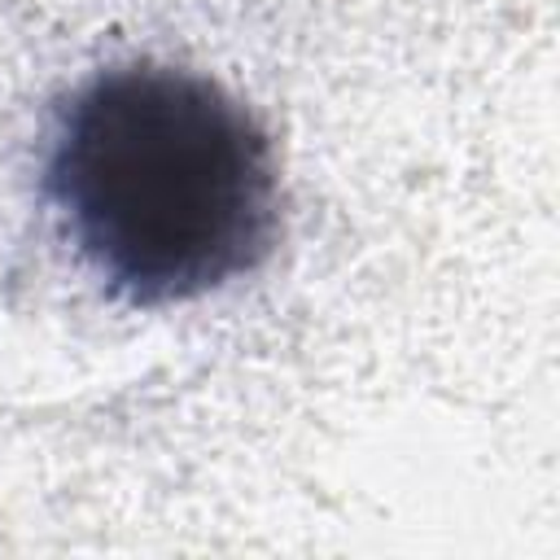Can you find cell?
<instances>
[{
  "label": "cell",
  "mask_w": 560,
  "mask_h": 560,
  "mask_svg": "<svg viewBox=\"0 0 560 560\" xmlns=\"http://www.w3.org/2000/svg\"><path fill=\"white\" fill-rule=\"evenodd\" d=\"M39 188L74 258L127 306L206 298L258 271L280 236L258 118L162 61L96 70L52 109Z\"/></svg>",
  "instance_id": "1"
}]
</instances>
